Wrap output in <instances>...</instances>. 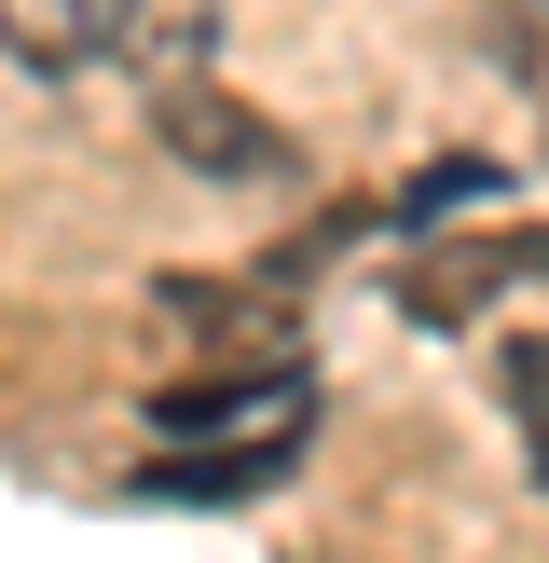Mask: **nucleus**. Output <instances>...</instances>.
<instances>
[{
    "label": "nucleus",
    "mask_w": 549,
    "mask_h": 563,
    "mask_svg": "<svg viewBox=\"0 0 549 563\" xmlns=\"http://www.w3.org/2000/svg\"><path fill=\"white\" fill-rule=\"evenodd\" d=\"M508 399H522V454H536V482H549V330L508 344Z\"/></svg>",
    "instance_id": "20e7f679"
},
{
    "label": "nucleus",
    "mask_w": 549,
    "mask_h": 563,
    "mask_svg": "<svg viewBox=\"0 0 549 563\" xmlns=\"http://www.w3.org/2000/svg\"><path fill=\"white\" fill-rule=\"evenodd\" d=\"M152 137L192 165V179H220V192H261V179H289V165H302L289 124H261L247 97H220L206 69H192V82H152Z\"/></svg>",
    "instance_id": "f257e3e1"
},
{
    "label": "nucleus",
    "mask_w": 549,
    "mask_h": 563,
    "mask_svg": "<svg viewBox=\"0 0 549 563\" xmlns=\"http://www.w3.org/2000/svg\"><path fill=\"white\" fill-rule=\"evenodd\" d=\"M137 27V0H0V42L27 55V69H82V55H110Z\"/></svg>",
    "instance_id": "f03ea898"
},
{
    "label": "nucleus",
    "mask_w": 549,
    "mask_h": 563,
    "mask_svg": "<svg viewBox=\"0 0 549 563\" xmlns=\"http://www.w3.org/2000/svg\"><path fill=\"white\" fill-rule=\"evenodd\" d=\"M206 27H220V0H137L124 55H137L152 82H192V69H206Z\"/></svg>",
    "instance_id": "7ed1b4c3"
}]
</instances>
